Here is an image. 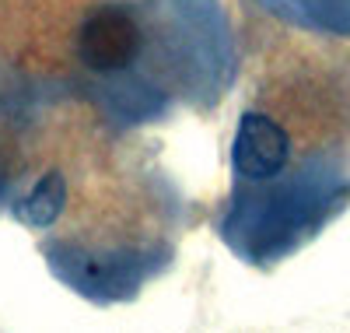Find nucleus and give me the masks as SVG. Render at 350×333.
I'll return each mask as SVG.
<instances>
[{
    "label": "nucleus",
    "mask_w": 350,
    "mask_h": 333,
    "mask_svg": "<svg viewBox=\"0 0 350 333\" xmlns=\"http://www.w3.org/2000/svg\"><path fill=\"white\" fill-rule=\"evenodd\" d=\"M64 197H67V183H64V175H56L49 172L42 183L32 190V197H28L21 204V221L28 225H36V228H46L56 221V214H60V207H64Z\"/></svg>",
    "instance_id": "obj_3"
},
{
    "label": "nucleus",
    "mask_w": 350,
    "mask_h": 333,
    "mask_svg": "<svg viewBox=\"0 0 350 333\" xmlns=\"http://www.w3.org/2000/svg\"><path fill=\"white\" fill-rule=\"evenodd\" d=\"M81 60L95 71H120L140 53V25L123 8H102L81 28Z\"/></svg>",
    "instance_id": "obj_1"
},
{
    "label": "nucleus",
    "mask_w": 350,
    "mask_h": 333,
    "mask_svg": "<svg viewBox=\"0 0 350 333\" xmlns=\"http://www.w3.org/2000/svg\"><path fill=\"white\" fill-rule=\"evenodd\" d=\"M287 134L277 119L262 116V112H245L239 134H235V147H231V158L235 169L245 179H270L287 165Z\"/></svg>",
    "instance_id": "obj_2"
}]
</instances>
